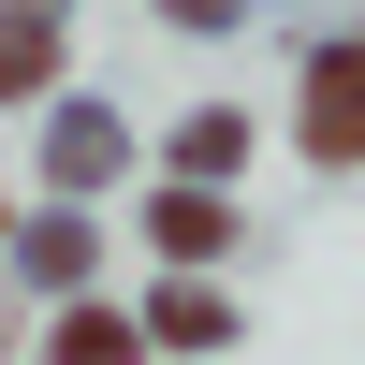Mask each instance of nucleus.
I'll return each instance as SVG.
<instances>
[{
	"label": "nucleus",
	"mask_w": 365,
	"mask_h": 365,
	"mask_svg": "<svg viewBox=\"0 0 365 365\" xmlns=\"http://www.w3.org/2000/svg\"><path fill=\"white\" fill-rule=\"evenodd\" d=\"M322 103H307V146H322V161H351V146H365V58H322Z\"/></svg>",
	"instance_id": "1"
},
{
	"label": "nucleus",
	"mask_w": 365,
	"mask_h": 365,
	"mask_svg": "<svg viewBox=\"0 0 365 365\" xmlns=\"http://www.w3.org/2000/svg\"><path fill=\"white\" fill-rule=\"evenodd\" d=\"M220 234H234V205H220V190H161V249H175V263H205Z\"/></svg>",
	"instance_id": "2"
},
{
	"label": "nucleus",
	"mask_w": 365,
	"mask_h": 365,
	"mask_svg": "<svg viewBox=\"0 0 365 365\" xmlns=\"http://www.w3.org/2000/svg\"><path fill=\"white\" fill-rule=\"evenodd\" d=\"M117 351H132V322H103V307H73V322H58V365H117Z\"/></svg>",
	"instance_id": "3"
},
{
	"label": "nucleus",
	"mask_w": 365,
	"mask_h": 365,
	"mask_svg": "<svg viewBox=\"0 0 365 365\" xmlns=\"http://www.w3.org/2000/svg\"><path fill=\"white\" fill-rule=\"evenodd\" d=\"M161 336H190V351H205V336H220V292H205V278H175V292H161Z\"/></svg>",
	"instance_id": "4"
}]
</instances>
